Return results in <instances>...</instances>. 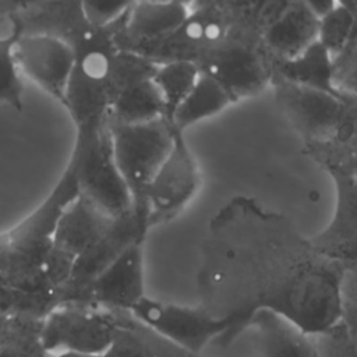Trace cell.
<instances>
[{"instance_id":"cell-1","label":"cell","mask_w":357,"mask_h":357,"mask_svg":"<svg viewBox=\"0 0 357 357\" xmlns=\"http://www.w3.org/2000/svg\"><path fill=\"white\" fill-rule=\"evenodd\" d=\"M344 269L287 216L237 195L206 227L197 273L199 307L237 325L271 311L318 337L340 325Z\"/></svg>"},{"instance_id":"cell-2","label":"cell","mask_w":357,"mask_h":357,"mask_svg":"<svg viewBox=\"0 0 357 357\" xmlns=\"http://www.w3.org/2000/svg\"><path fill=\"white\" fill-rule=\"evenodd\" d=\"M195 64L218 81L234 102L255 96L271 85L273 61L262 42L255 1H236V17L227 35Z\"/></svg>"},{"instance_id":"cell-3","label":"cell","mask_w":357,"mask_h":357,"mask_svg":"<svg viewBox=\"0 0 357 357\" xmlns=\"http://www.w3.org/2000/svg\"><path fill=\"white\" fill-rule=\"evenodd\" d=\"M112 153L131 199L132 208L148 216L146 190L169 155L176 130L166 119L141 124H120L107 120Z\"/></svg>"},{"instance_id":"cell-4","label":"cell","mask_w":357,"mask_h":357,"mask_svg":"<svg viewBox=\"0 0 357 357\" xmlns=\"http://www.w3.org/2000/svg\"><path fill=\"white\" fill-rule=\"evenodd\" d=\"M78 197L110 219L132 209L130 191L112 153L107 124L102 130L78 134L70 163Z\"/></svg>"},{"instance_id":"cell-5","label":"cell","mask_w":357,"mask_h":357,"mask_svg":"<svg viewBox=\"0 0 357 357\" xmlns=\"http://www.w3.org/2000/svg\"><path fill=\"white\" fill-rule=\"evenodd\" d=\"M128 314L163 339L199 357L215 340L238 326L230 319L211 315L199 305H181L148 296L142 297Z\"/></svg>"},{"instance_id":"cell-6","label":"cell","mask_w":357,"mask_h":357,"mask_svg":"<svg viewBox=\"0 0 357 357\" xmlns=\"http://www.w3.org/2000/svg\"><path fill=\"white\" fill-rule=\"evenodd\" d=\"M119 314L98 307L66 305L53 310L39 329V343L46 356L75 353L102 356L112 346Z\"/></svg>"},{"instance_id":"cell-7","label":"cell","mask_w":357,"mask_h":357,"mask_svg":"<svg viewBox=\"0 0 357 357\" xmlns=\"http://www.w3.org/2000/svg\"><path fill=\"white\" fill-rule=\"evenodd\" d=\"M199 181L195 156L188 148L184 134L176 130L172 149L145 194L149 227L166 223L178 215L197 194Z\"/></svg>"},{"instance_id":"cell-8","label":"cell","mask_w":357,"mask_h":357,"mask_svg":"<svg viewBox=\"0 0 357 357\" xmlns=\"http://www.w3.org/2000/svg\"><path fill=\"white\" fill-rule=\"evenodd\" d=\"M230 343L247 346L251 357H319L317 337L265 310L257 311L211 346Z\"/></svg>"},{"instance_id":"cell-9","label":"cell","mask_w":357,"mask_h":357,"mask_svg":"<svg viewBox=\"0 0 357 357\" xmlns=\"http://www.w3.org/2000/svg\"><path fill=\"white\" fill-rule=\"evenodd\" d=\"M275 99L303 144L329 141L337 126L343 98L273 78Z\"/></svg>"},{"instance_id":"cell-10","label":"cell","mask_w":357,"mask_h":357,"mask_svg":"<svg viewBox=\"0 0 357 357\" xmlns=\"http://www.w3.org/2000/svg\"><path fill=\"white\" fill-rule=\"evenodd\" d=\"M15 57L21 74L64 103L74 66L68 42L52 33L22 32L15 46Z\"/></svg>"},{"instance_id":"cell-11","label":"cell","mask_w":357,"mask_h":357,"mask_svg":"<svg viewBox=\"0 0 357 357\" xmlns=\"http://www.w3.org/2000/svg\"><path fill=\"white\" fill-rule=\"evenodd\" d=\"M89 296L95 307L113 312L128 314L145 297L144 240L127 247L91 283Z\"/></svg>"},{"instance_id":"cell-12","label":"cell","mask_w":357,"mask_h":357,"mask_svg":"<svg viewBox=\"0 0 357 357\" xmlns=\"http://www.w3.org/2000/svg\"><path fill=\"white\" fill-rule=\"evenodd\" d=\"M326 172L335 184V211L328 226L310 240L319 252L346 265L357 245V178L339 167Z\"/></svg>"},{"instance_id":"cell-13","label":"cell","mask_w":357,"mask_h":357,"mask_svg":"<svg viewBox=\"0 0 357 357\" xmlns=\"http://www.w3.org/2000/svg\"><path fill=\"white\" fill-rule=\"evenodd\" d=\"M191 1H132L116 43L120 50L137 52L173 32L188 15Z\"/></svg>"},{"instance_id":"cell-14","label":"cell","mask_w":357,"mask_h":357,"mask_svg":"<svg viewBox=\"0 0 357 357\" xmlns=\"http://www.w3.org/2000/svg\"><path fill=\"white\" fill-rule=\"evenodd\" d=\"M318 22L305 0H287L282 14L262 33L264 46L273 64L298 56L317 42Z\"/></svg>"},{"instance_id":"cell-15","label":"cell","mask_w":357,"mask_h":357,"mask_svg":"<svg viewBox=\"0 0 357 357\" xmlns=\"http://www.w3.org/2000/svg\"><path fill=\"white\" fill-rule=\"evenodd\" d=\"M273 78L332 95H340L333 85V57L318 40L298 56L275 63Z\"/></svg>"},{"instance_id":"cell-16","label":"cell","mask_w":357,"mask_h":357,"mask_svg":"<svg viewBox=\"0 0 357 357\" xmlns=\"http://www.w3.org/2000/svg\"><path fill=\"white\" fill-rule=\"evenodd\" d=\"M103 357H199L163 339L135 321L130 314H119L114 340Z\"/></svg>"},{"instance_id":"cell-17","label":"cell","mask_w":357,"mask_h":357,"mask_svg":"<svg viewBox=\"0 0 357 357\" xmlns=\"http://www.w3.org/2000/svg\"><path fill=\"white\" fill-rule=\"evenodd\" d=\"M166 117L162 93L153 78L119 91L110 102L107 120L120 124H141Z\"/></svg>"},{"instance_id":"cell-18","label":"cell","mask_w":357,"mask_h":357,"mask_svg":"<svg viewBox=\"0 0 357 357\" xmlns=\"http://www.w3.org/2000/svg\"><path fill=\"white\" fill-rule=\"evenodd\" d=\"M231 103L234 100L229 92L212 77L201 73L169 121L174 130L183 132L192 124L220 113Z\"/></svg>"},{"instance_id":"cell-19","label":"cell","mask_w":357,"mask_h":357,"mask_svg":"<svg viewBox=\"0 0 357 357\" xmlns=\"http://www.w3.org/2000/svg\"><path fill=\"white\" fill-rule=\"evenodd\" d=\"M22 32V24L14 15L11 31L0 38V105L17 112L24 109V82L15 57V46Z\"/></svg>"},{"instance_id":"cell-20","label":"cell","mask_w":357,"mask_h":357,"mask_svg":"<svg viewBox=\"0 0 357 357\" xmlns=\"http://www.w3.org/2000/svg\"><path fill=\"white\" fill-rule=\"evenodd\" d=\"M199 74L198 66L192 61H172L158 66L153 82L162 93L167 120L192 89Z\"/></svg>"},{"instance_id":"cell-21","label":"cell","mask_w":357,"mask_h":357,"mask_svg":"<svg viewBox=\"0 0 357 357\" xmlns=\"http://www.w3.org/2000/svg\"><path fill=\"white\" fill-rule=\"evenodd\" d=\"M353 26L354 17L347 3L336 1L333 8L319 18L317 40L335 57L350 40Z\"/></svg>"},{"instance_id":"cell-22","label":"cell","mask_w":357,"mask_h":357,"mask_svg":"<svg viewBox=\"0 0 357 357\" xmlns=\"http://www.w3.org/2000/svg\"><path fill=\"white\" fill-rule=\"evenodd\" d=\"M333 85L340 93L357 96V31L333 57Z\"/></svg>"},{"instance_id":"cell-23","label":"cell","mask_w":357,"mask_h":357,"mask_svg":"<svg viewBox=\"0 0 357 357\" xmlns=\"http://www.w3.org/2000/svg\"><path fill=\"white\" fill-rule=\"evenodd\" d=\"M340 325L357 343V265L346 266L342 278Z\"/></svg>"},{"instance_id":"cell-24","label":"cell","mask_w":357,"mask_h":357,"mask_svg":"<svg viewBox=\"0 0 357 357\" xmlns=\"http://www.w3.org/2000/svg\"><path fill=\"white\" fill-rule=\"evenodd\" d=\"M132 1H85L81 3L86 21L95 26H109L119 21Z\"/></svg>"},{"instance_id":"cell-25","label":"cell","mask_w":357,"mask_h":357,"mask_svg":"<svg viewBox=\"0 0 357 357\" xmlns=\"http://www.w3.org/2000/svg\"><path fill=\"white\" fill-rule=\"evenodd\" d=\"M319 357H357V343L342 325L317 337Z\"/></svg>"},{"instance_id":"cell-26","label":"cell","mask_w":357,"mask_h":357,"mask_svg":"<svg viewBox=\"0 0 357 357\" xmlns=\"http://www.w3.org/2000/svg\"><path fill=\"white\" fill-rule=\"evenodd\" d=\"M305 1L310 10L318 17V20L324 17L326 13H329L336 4V1L333 0H305Z\"/></svg>"},{"instance_id":"cell-27","label":"cell","mask_w":357,"mask_h":357,"mask_svg":"<svg viewBox=\"0 0 357 357\" xmlns=\"http://www.w3.org/2000/svg\"><path fill=\"white\" fill-rule=\"evenodd\" d=\"M335 167L344 169V170H347L354 178H357V153H354V155L349 159V162H347L346 166H335ZM329 169H333V167H329ZM329 169H326V170H329Z\"/></svg>"},{"instance_id":"cell-28","label":"cell","mask_w":357,"mask_h":357,"mask_svg":"<svg viewBox=\"0 0 357 357\" xmlns=\"http://www.w3.org/2000/svg\"><path fill=\"white\" fill-rule=\"evenodd\" d=\"M46 357H102V356H86V354H75V353H61V354L46 356Z\"/></svg>"},{"instance_id":"cell-29","label":"cell","mask_w":357,"mask_h":357,"mask_svg":"<svg viewBox=\"0 0 357 357\" xmlns=\"http://www.w3.org/2000/svg\"><path fill=\"white\" fill-rule=\"evenodd\" d=\"M351 265H357V245H356V248H354V251H353V254H351L349 262L346 264V266H351Z\"/></svg>"}]
</instances>
